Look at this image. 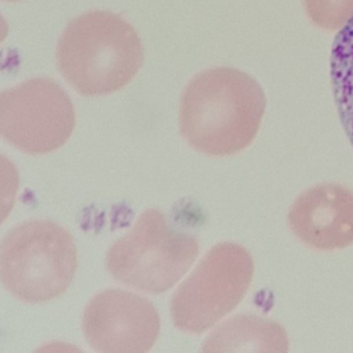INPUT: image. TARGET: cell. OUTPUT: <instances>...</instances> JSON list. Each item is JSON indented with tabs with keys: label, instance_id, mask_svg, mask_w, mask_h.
<instances>
[{
	"label": "cell",
	"instance_id": "6da1fadb",
	"mask_svg": "<svg viewBox=\"0 0 353 353\" xmlns=\"http://www.w3.org/2000/svg\"><path fill=\"white\" fill-rule=\"evenodd\" d=\"M265 106L263 90L251 76L232 68L208 70L183 92L181 135L203 154H236L253 141Z\"/></svg>",
	"mask_w": 353,
	"mask_h": 353
},
{
	"label": "cell",
	"instance_id": "7a4b0ae2",
	"mask_svg": "<svg viewBox=\"0 0 353 353\" xmlns=\"http://www.w3.org/2000/svg\"><path fill=\"white\" fill-rule=\"evenodd\" d=\"M57 65L83 96L112 94L125 88L143 63L137 32L117 14L94 11L70 22L57 48Z\"/></svg>",
	"mask_w": 353,
	"mask_h": 353
},
{
	"label": "cell",
	"instance_id": "3957f363",
	"mask_svg": "<svg viewBox=\"0 0 353 353\" xmlns=\"http://www.w3.org/2000/svg\"><path fill=\"white\" fill-rule=\"evenodd\" d=\"M77 270L73 236L57 223L34 220L14 227L0 247V276L10 293L26 303L63 294Z\"/></svg>",
	"mask_w": 353,
	"mask_h": 353
},
{
	"label": "cell",
	"instance_id": "277c9868",
	"mask_svg": "<svg viewBox=\"0 0 353 353\" xmlns=\"http://www.w3.org/2000/svg\"><path fill=\"white\" fill-rule=\"evenodd\" d=\"M198 252L194 235L171 228L162 212L150 208L138 216L128 234L111 245L106 268L121 284L161 294L187 274Z\"/></svg>",
	"mask_w": 353,
	"mask_h": 353
},
{
	"label": "cell",
	"instance_id": "5b68a950",
	"mask_svg": "<svg viewBox=\"0 0 353 353\" xmlns=\"http://www.w3.org/2000/svg\"><path fill=\"white\" fill-rule=\"evenodd\" d=\"M251 276V257L243 248L228 243L216 245L173 296V324L191 334L205 332L234 309Z\"/></svg>",
	"mask_w": 353,
	"mask_h": 353
},
{
	"label": "cell",
	"instance_id": "8992f818",
	"mask_svg": "<svg viewBox=\"0 0 353 353\" xmlns=\"http://www.w3.org/2000/svg\"><path fill=\"white\" fill-rule=\"evenodd\" d=\"M75 125L71 99L54 80L36 78L1 92L0 132L21 152H53L69 140Z\"/></svg>",
	"mask_w": 353,
	"mask_h": 353
},
{
	"label": "cell",
	"instance_id": "52a82bcc",
	"mask_svg": "<svg viewBox=\"0 0 353 353\" xmlns=\"http://www.w3.org/2000/svg\"><path fill=\"white\" fill-rule=\"evenodd\" d=\"M160 316L148 299L129 291L109 289L97 294L82 318L90 346L103 353H143L160 334Z\"/></svg>",
	"mask_w": 353,
	"mask_h": 353
},
{
	"label": "cell",
	"instance_id": "ba28073f",
	"mask_svg": "<svg viewBox=\"0 0 353 353\" xmlns=\"http://www.w3.org/2000/svg\"><path fill=\"white\" fill-rule=\"evenodd\" d=\"M292 232L314 249L332 251L353 243V193L336 183L303 192L288 214Z\"/></svg>",
	"mask_w": 353,
	"mask_h": 353
},
{
	"label": "cell",
	"instance_id": "9c48e42d",
	"mask_svg": "<svg viewBox=\"0 0 353 353\" xmlns=\"http://www.w3.org/2000/svg\"><path fill=\"white\" fill-rule=\"evenodd\" d=\"M330 81L339 119L353 148V17L334 38Z\"/></svg>",
	"mask_w": 353,
	"mask_h": 353
},
{
	"label": "cell",
	"instance_id": "30bf717a",
	"mask_svg": "<svg viewBox=\"0 0 353 353\" xmlns=\"http://www.w3.org/2000/svg\"><path fill=\"white\" fill-rule=\"evenodd\" d=\"M9 1H16V0H9Z\"/></svg>",
	"mask_w": 353,
	"mask_h": 353
}]
</instances>
